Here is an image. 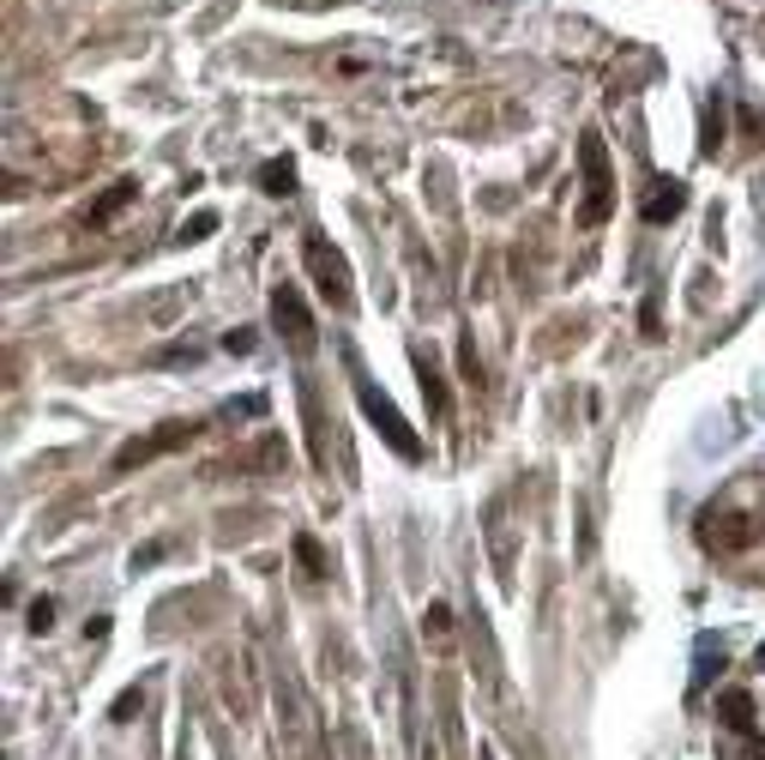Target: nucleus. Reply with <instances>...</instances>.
<instances>
[{"instance_id":"f8f14e48","label":"nucleus","mask_w":765,"mask_h":760,"mask_svg":"<svg viewBox=\"0 0 765 760\" xmlns=\"http://www.w3.org/2000/svg\"><path fill=\"white\" fill-rule=\"evenodd\" d=\"M260 194H272V199L296 194V163H289V158H272V163H260Z\"/></svg>"},{"instance_id":"4be33fe9","label":"nucleus","mask_w":765,"mask_h":760,"mask_svg":"<svg viewBox=\"0 0 765 760\" xmlns=\"http://www.w3.org/2000/svg\"><path fill=\"white\" fill-rule=\"evenodd\" d=\"M54 628V598H37L30 603V634H49Z\"/></svg>"},{"instance_id":"dca6fc26","label":"nucleus","mask_w":765,"mask_h":760,"mask_svg":"<svg viewBox=\"0 0 765 760\" xmlns=\"http://www.w3.org/2000/svg\"><path fill=\"white\" fill-rule=\"evenodd\" d=\"M712 670H724V646H712V640H700V670H693V688L688 695L700 700L705 695V682H712Z\"/></svg>"},{"instance_id":"aec40b11","label":"nucleus","mask_w":765,"mask_h":760,"mask_svg":"<svg viewBox=\"0 0 765 760\" xmlns=\"http://www.w3.org/2000/svg\"><path fill=\"white\" fill-rule=\"evenodd\" d=\"M211 230H218V211H194V218L182 223V242H206Z\"/></svg>"},{"instance_id":"0eeeda50","label":"nucleus","mask_w":765,"mask_h":760,"mask_svg":"<svg viewBox=\"0 0 765 760\" xmlns=\"http://www.w3.org/2000/svg\"><path fill=\"white\" fill-rule=\"evenodd\" d=\"M688 211V187L675 182V175H657V182L645 187V199H639V218L645 223H675Z\"/></svg>"},{"instance_id":"f257e3e1","label":"nucleus","mask_w":765,"mask_h":760,"mask_svg":"<svg viewBox=\"0 0 765 760\" xmlns=\"http://www.w3.org/2000/svg\"><path fill=\"white\" fill-rule=\"evenodd\" d=\"M350 368H356V356H350ZM356 405H362V417L374 422V429H380V441H386L404 465H416V459H422V434H416L410 422L398 417V405H392V399L380 393V387L362 375V368H356Z\"/></svg>"},{"instance_id":"2eb2a0df","label":"nucleus","mask_w":765,"mask_h":760,"mask_svg":"<svg viewBox=\"0 0 765 760\" xmlns=\"http://www.w3.org/2000/svg\"><path fill=\"white\" fill-rule=\"evenodd\" d=\"M296 562H301V574H308V579H325V574H332V562H325V550H320V543L308 538V531H301V538H296Z\"/></svg>"},{"instance_id":"423d86ee","label":"nucleus","mask_w":765,"mask_h":760,"mask_svg":"<svg viewBox=\"0 0 765 760\" xmlns=\"http://www.w3.org/2000/svg\"><path fill=\"white\" fill-rule=\"evenodd\" d=\"M272 327L284 332V344L296 356H313V344H320V332H313V315H308V302H301L296 284H277L272 290Z\"/></svg>"},{"instance_id":"5701e85b","label":"nucleus","mask_w":765,"mask_h":760,"mask_svg":"<svg viewBox=\"0 0 765 760\" xmlns=\"http://www.w3.org/2000/svg\"><path fill=\"white\" fill-rule=\"evenodd\" d=\"M223 351H230V356H247V351H254V332H247V327L223 332Z\"/></svg>"},{"instance_id":"6e6552de","label":"nucleus","mask_w":765,"mask_h":760,"mask_svg":"<svg viewBox=\"0 0 765 760\" xmlns=\"http://www.w3.org/2000/svg\"><path fill=\"white\" fill-rule=\"evenodd\" d=\"M482 531H489V555H494V574H501V586H513V567H519V555H513L506 501H489V519H482Z\"/></svg>"},{"instance_id":"393cba45","label":"nucleus","mask_w":765,"mask_h":760,"mask_svg":"<svg viewBox=\"0 0 765 760\" xmlns=\"http://www.w3.org/2000/svg\"><path fill=\"white\" fill-rule=\"evenodd\" d=\"M760 670H765V646H760Z\"/></svg>"},{"instance_id":"1a4fd4ad","label":"nucleus","mask_w":765,"mask_h":760,"mask_svg":"<svg viewBox=\"0 0 765 760\" xmlns=\"http://www.w3.org/2000/svg\"><path fill=\"white\" fill-rule=\"evenodd\" d=\"M717 719H724V731L729 736H748V743H760V707H753V695L748 688H724V695H717Z\"/></svg>"},{"instance_id":"4468645a","label":"nucleus","mask_w":765,"mask_h":760,"mask_svg":"<svg viewBox=\"0 0 765 760\" xmlns=\"http://www.w3.org/2000/svg\"><path fill=\"white\" fill-rule=\"evenodd\" d=\"M422 634L446 652V646H453V610H446V603H429V610H422Z\"/></svg>"},{"instance_id":"20e7f679","label":"nucleus","mask_w":765,"mask_h":760,"mask_svg":"<svg viewBox=\"0 0 765 760\" xmlns=\"http://www.w3.org/2000/svg\"><path fill=\"white\" fill-rule=\"evenodd\" d=\"M199 429H206V422H163V429H151V434H133L127 446H115V459H109V471H115V477L139 471V465L163 459V453H175V446L199 441Z\"/></svg>"},{"instance_id":"412c9836","label":"nucleus","mask_w":765,"mask_h":760,"mask_svg":"<svg viewBox=\"0 0 765 760\" xmlns=\"http://www.w3.org/2000/svg\"><path fill=\"white\" fill-rule=\"evenodd\" d=\"M139 707H145V688H127V695L109 707V719H115V724H133V712H139Z\"/></svg>"},{"instance_id":"a211bd4d","label":"nucleus","mask_w":765,"mask_h":760,"mask_svg":"<svg viewBox=\"0 0 765 760\" xmlns=\"http://www.w3.org/2000/svg\"><path fill=\"white\" fill-rule=\"evenodd\" d=\"M151 363H157V368H182V363L194 368L199 351H194V344H163V351H151Z\"/></svg>"},{"instance_id":"9d476101","label":"nucleus","mask_w":765,"mask_h":760,"mask_svg":"<svg viewBox=\"0 0 765 760\" xmlns=\"http://www.w3.org/2000/svg\"><path fill=\"white\" fill-rule=\"evenodd\" d=\"M410 363H416V375H422V399H429V410H434V417H446V410H453V393H446V380H441V368H434V356L429 351H410Z\"/></svg>"},{"instance_id":"ddd939ff","label":"nucleus","mask_w":765,"mask_h":760,"mask_svg":"<svg viewBox=\"0 0 765 760\" xmlns=\"http://www.w3.org/2000/svg\"><path fill=\"white\" fill-rule=\"evenodd\" d=\"M133 199H139V182H115V187H109V194L91 206V218H85V223H109L121 206H133Z\"/></svg>"},{"instance_id":"7ed1b4c3","label":"nucleus","mask_w":765,"mask_h":760,"mask_svg":"<svg viewBox=\"0 0 765 760\" xmlns=\"http://www.w3.org/2000/svg\"><path fill=\"white\" fill-rule=\"evenodd\" d=\"M301 260H308V272H313V284H320V296L332 302L337 315H350L356 308V284H350V260L332 248L325 236H308L301 242Z\"/></svg>"},{"instance_id":"6ab92c4d","label":"nucleus","mask_w":765,"mask_h":760,"mask_svg":"<svg viewBox=\"0 0 765 760\" xmlns=\"http://www.w3.org/2000/svg\"><path fill=\"white\" fill-rule=\"evenodd\" d=\"M736 121H741V139H748V145H765V115H760L753 103H741Z\"/></svg>"},{"instance_id":"9b49d317","label":"nucleus","mask_w":765,"mask_h":760,"mask_svg":"<svg viewBox=\"0 0 765 760\" xmlns=\"http://www.w3.org/2000/svg\"><path fill=\"white\" fill-rule=\"evenodd\" d=\"M301 417H308L313 465H320V471H332V453H325V417H320V393H313V380H301Z\"/></svg>"},{"instance_id":"f03ea898","label":"nucleus","mask_w":765,"mask_h":760,"mask_svg":"<svg viewBox=\"0 0 765 760\" xmlns=\"http://www.w3.org/2000/svg\"><path fill=\"white\" fill-rule=\"evenodd\" d=\"M579 170H584V206H579V223L584 230H597L615 206V175H609V145L603 133H584L579 139Z\"/></svg>"},{"instance_id":"f3484780","label":"nucleus","mask_w":765,"mask_h":760,"mask_svg":"<svg viewBox=\"0 0 765 760\" xmlns=\"http://www.w3.org/2000/svg\"><path fill=\"white\" fill-rule=\"evenodd\" d=\"M717 145H724V103H705V139H700V151H705V158H717Z\"/></svg>"},{"instance_id":"b1692460","label":"nucleus","mask_w":765,"mask_h":760,"mask_svg":"<svg viewBox=\"0 0 765 760\" xmlns=\"http://www.w3.org/2000/svg\"><path fill=\"white\" fill-rule=\"evenodd\" d=\"M639 327H645V339H657V327H663V315H657V302H645V308H639Z\"/></svg>"},{"instance_id":"39448f33","label":"nucleus","mask_w":765,"mask_h":760,"mask_svg":"<svg viewBox=\"0 0 765 760\" xmlns=\"http://www.w3.org/2000/svg\"><path fill=\"white\" fill-rule=\"evenodd\" d=\"M700 543L712 555H741L760 543V519L753 513H736V507H705L700 513Z\"/></svg>"}]
</instances>
